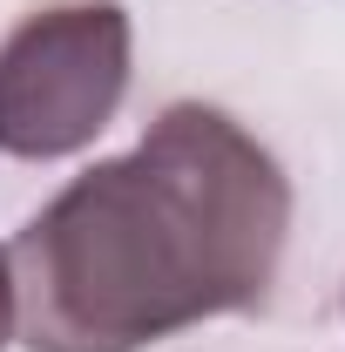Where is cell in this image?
Here are the masks:
<instances>
[{
	"label": "cell",
	"instance_id": "1",
	"mask_svg": "<svg viewBox=\"0 0 345 352\" xmlns=\"http://www.w3.org/2000/svg\"><path fill=\"white\" fill-rule=\"evenodd\" d=\"M291 176L237 116L170 102L14 237V339L27 352H149L271 298Z\"/></svg>",
	"mask_w": 345,
	"mask_h": 352
},
{
	"label": "cell",
	"instance_id": "2",
	"mask_svg": "<svg viewBox=\"0 0 345 352\" xmlns=\"http://www.w3.org/2000/svg\"><path fill=\"white\" fill-rule=\"evenodd\" d=\"M135 28L115 0H61L0 41V156L61 163L115 122Z\"/></svg>",
	"mask_w": 345,
	"mask_h": 352
},
{
	"label": "cell",
	"instance_id": "3",
	"mask_svg": "<svg viewBox=\"0 0 345 352\" xmlns=\"http://www.w3.org/2000/svg\"><path fill=\"white\" fill-rule=\"evenodd\" d=\"M7 339H14V264L0 251V352H7Z\"/></svg>",
	"mask_w": 345,
	"mask_h": 352
}]
</instances>
